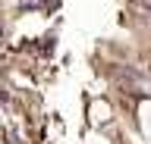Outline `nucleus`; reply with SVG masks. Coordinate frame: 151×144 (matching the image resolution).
<instances>
[{"mask_svg":"<svg viewBox=\"0 0 151 144\" xmlns=\"http://www.w3.org/2000/svg\"><path fill=\"white\" fill-rule=\"evenodd\" d=\"M85 122L94 132H116V125H120V104H116V97H107V94L88 97L85 100Z\"/></svg>","mask_w":151,"mask_h":144,"instance_id":"1","label":"nucleus"},{"mask_svg":"<svg viewBox=\"0 0 151 144\" xmlns=\"http://www.w3.org/2000/svg\"><path fill=\"white\" fill-rule=\"evenodd\" d=\"M126 113H129V122L139 141L151 144V94H132L126 104Z\"/></svg>","mask_w":151,"mask_h":144,"instance_id":"2","label":"nucleus"}]
</instances>
